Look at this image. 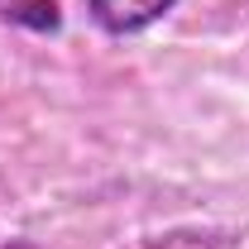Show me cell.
I'll use <instances>...</instances> for the list:
<instances>
[{"mask_svg":"<svg viewBox=\"0 0 249 249\" xmlns=\"http://www.w3.org/2000/svg\"><path fill=\"white\" fill-rule=\"evenodd\" d=\"M0 249H34V245H24V240H0Z\"/></svg>","mask_w":249,"mask_h":249,"instance_id":"obj_3","label":"cell"},{"mask_svg":"<svg viewBox=\"0 0 249 249\" xmlns=\"http://www.w3.org/2000/svg\"><path fill=\"white\" fill-rule=\"evenodd\" d=\"M0 19H15V24L38 29V34H53L62 24L58 0H0Z\"/></svg>","mask_w":249,"mask_h":249,"instance_id":"obj_2","label":"cell"},{"mask_svg":"<svg viewBox=\"0 0 249 249\" xmlns=\"http://www.w3.org/2000/svg\"><path fill=\"white\" fill-rule=\"evenodd\" d=\"M178 0H87V15L106 34H139L154 19H163Z\"/></svg>","mask_w":249,"mask_h":249,"instance_id":"obj_1","label":"cell"}]
</instances>
